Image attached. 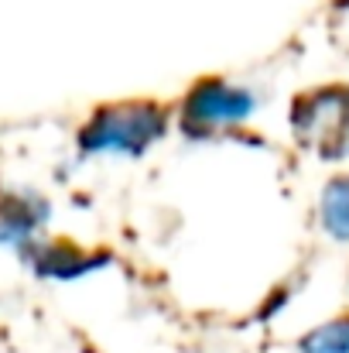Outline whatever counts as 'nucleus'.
I'll return each mask as SVG.
<instances>
[{"instance_id": "obj_4", "label": "nucleus", "mask_w": 349, "mask_h": 353, "mask_svg": "<svg viewBox=\"0 0 349 353\" xmlns=\"http://www.w3.org/2000/svg\"><path fill=\"white\" fill-rule=\"evenodd\" d=\"M21 257L38 274H48V278H76V274H86V271H93L107 261L103 254H86L76 243H65V240L48 243V240H38V236L21 247Z\"/></svg>"}, {"instance_id": "obj_1", "label": "nucleus", "mask_w": 349, "mask_h": 353, "mask_svg": "<svg viewBox=\"0 0 349 353\" xmlns=\"http://www.w3.org/2000/svg\"><path fill=\"white\" fill-rule=\"evenodd\" d=\"M168 130V110L154 100H120L96 107L79 130V151L140 158Z\"/></svg>"}, {"instance_id": "obj_7", "label": "nucleus", "mask_w": 349, "mask_h": 353, "mask_svg": "<svg viewBox=\"0 0 349 353\" xmlns=\"http://www.w3.org/2000/svg\"><path fill=\"white\" fill-rule=\"evenodd\" d=\"M298 353H349V312L308 330L298 340Z\"/></svg>"}, {"instance_id": "obj_5", "label": "nucleus", "mask_w": 349, "mask_h": 353, "mask_svg": "<svg viewBox=\"0 0 349 353\" xmlns=\"http://www.w3.org/2000/svg\"><path fill=\"white\" fill-rule=\"evenodd\" d=\"M45 216H48V206L34 192L0 189V247L21 250L28 240H34Z\"/></svg>"}, {"instance_id": "obj_6", "label": "nucleus", "mask_w": 349, "mask_h": 353, "mask_svg": "<svg viewBox=\"0 0 349 353\" xmlns=\"http://www.w3.org/2000/svg\"><path fill=\"white\" fill-rule=\"evenodd\" d=\"M319 220L332 240H349V172L326 182L319 196Z\"/></svg>"}, {"instance_id": "obj_2", "label": "nucleus", "mask_w": 349, "mask_h": 353, "mask_svg": "<svg viewBox=\"0 0 349 353\" xmlns=\"http://www.w3.org/2000/svg\"><path fill=\"white\" fill-rule=\"evenodd\" d=\"M291 134L298 148L322 161L349 158V83H329L298 93L291 103Z\"/></svg>"}, {"instance_id": "obj_3", "label": "nucleus", "mask_w": 349, "mask_h": 353, "mask_svg": "<svg viewBox=\"0 0 349 353\" xmlns=\"http://www.w3.org/2000/svg\"><path fill=\"white\" fill-rule=\"evenodd\" d=\"M253 107H257V100H253L250 90L209 76V79H199L189 90V97L182 103V130L195 134V137L216 134V130H230V127H236V123H243L250 117Z\"/></svg>"}]
</instances>
